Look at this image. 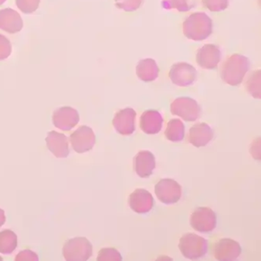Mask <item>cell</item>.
Wrapping results in <instances>:
<instances>
[{"label":"cell","instance_id":"8fae6325","mask_svg":"<svg viewBox=\"0 0 261 261\" xmlns=\"http://www.w3.org/2000/svg\"><path fill=\"white\" fill-rule=\"evenodd\" d=\"M52 121L55 127L62 131H69L80 122L79 112L71 107L65 106L54 112Z\"/></svg>","mask_w":261,"mask_h":261},{"label":"cell","instance_id":"5bb4252c","mask_svg":"<svg viewBox=\"0 0 261 261\" xmlns=\"http://www.w3.org/2000/svg\"><path fill=\"white\" fill-rule=\"evenodd\" d=\"M129 205L131 210L137 214H147L154 206V198L145 189H136L129 195Z\"/></svg>","mask_w":261,"mask_h":261},{"label":"cell","instance_id":"603a6c76","mask_svg":"<svg viewBox=\"0 0 261 261\" xmlns=\"http://www.w3.org/2000/svg\"><path fill=\"white\" fill-rule=\"evenodd\" d=\"M260 70L253 71L245 85L248 93L256 99H260Z\"/></svg>","mask_w":261,"mask_h":261},{"label":"cell","instance_id":"277c9868","mask_svg":"<svg viewBox=\"0 0 261 261\" xmlns=\"http://www.w3.org/2000/svg\"><path fill=\"white\" fill-rule=\"evenodd\" d=\"M62 253L67 261L88 260L93 255V246L87 238H74L65 243Z\"/></svg>","mask_w":261,"mask_h":261},{"label":"cell","instance_id":"d4e9b609","mask_svg":"<svg viewBox=\"0 0 261 261\" xmlns=\"http://www.w3.org/2000/svg\"><path fill=\"white\" fill-rule=\"evenodd\" d=\"M97 261H121L122 256L116 248H103L99 251Z\"/></svg>","mask_w":261,"mask_h":261},{"label":"cell","instance_id":"6da1fadb","mask_svg":"<svg viewBox=\"0 0 261 261\" xmlns=\"http://www.w3.org/2000/svg\"><path fill=\"white\" fill-rule=\"evenodd\" d=\"M250 62L246 57L234 54L225 61L221 68V76L228 85L236 87L241 84L249 71Z\"/></svg>","mask_w":261,"mask_h":261},{"label":"cell","instance_id":"83f0119b","mask_svg":"<svg viewBox=\"0 0 261 261\" xmlns=\"http://www.w3.org/2000/svg\"><path fill=\"white\" fill-rule=\"evenodd\" d=\"M143 0H116V6L126 12H134L141 7Z\"/></svg>","mask_w":261,"mask_h":261},{"label":"cell","instance_id":"8992f818","mask_svg":"<svg viewBox=\"0 0 261 261\" xmlns=\"http://www.w3.org/2000/svg\"><path fill=\"white\" fill-rule=\"evenodd\" d=\"M170 111L173 116H180L187 122H194L200 116L201 108L194 99L182 97L172 102Z\"/></svg>","mask_w":261,"mask_h":261},{"label":"cell","instance_id":"9a60e30c","mask_svg":"<svg viewBox=\"0 0 261 261\" xmlns=\"http://www.w3.org/2000/svg\"><path fill=\"white\" fill-rule=\"evenodd\" d=\"M46 146L57 158H66L69 154L68 139L64 134L50 131L46 138Z\"/></svg>","mask_w":261,"mask_h":261},{"label":"cell","instance_id":"d6a6232c","mask_svg":"<svg viewBox=\"0 0 261 261\" xmlns=\"http://www.w3.org/2000/svg\"><path fill=\"white\" fill-rule=\"evenodd\" d=\"M0 260H3V258L0 256Z\"/></svg>","mask_w":261,"mask_h":261},{"label":"cell","instance_id":"ac0fdd59","mask_svg":"<svg viewBox=\"0 0 261 261\" xmlns=\"http://www.w3.org/2000/svg\"><path fill=\"white\" fill-rule=\"evenodd\" d=\"M214 131L205 122L194 125L189 131V142L196 148L205 147L214 138Z\"/></svg>","mask_w":261,"mask_h":261},{"label":"cell","instance_id":"5b68a950","mask_svg":"<svg viewBox=\"0 0 261 261\" xmlns=\"http://www.w3.org/2000/svg\"><path fill=\"white\" fill-rule=\"evenodd\" d=\"M217 215L208 207H198L191 215L190 224L198 232L210 233L217 227Z\"/></svg>","mask_w":261,"mask_h":261},{"label":"cell","instance_id":"9c48e42d","mask_svg":"<svg viewBox=\"0 0 261 261\" xmlns=\"http://www.w3.org/2000/svg\"><path fill=\"white\" fill-rule=\"evenodd\" d=\"M169 76L175 85L189 87L196 81L197 71L192 65L185 62H180L172 66Z\"/></svg>","mask_w":261,"mask_h":261},{"label":"cell","instance_id":"4fadbf2b","mask_svg":"<svg viewBox=\"0 0 261 261\" xmlns=\"http://www.w3.org/2000/svg\"><path fill=\"white\" fill-rule=\"evenodd\" d=\"M221 50L214 44H206L198 49L196 61L201 68L205 69H216L221 61Z\"/></svg>","mask_w":261,"mask_h":261},{"label":"cell","instance_id":"cb8c5ba5","mask_svg":"<svg viewBox=\"0 0 261 261\" xmlns=\"http://www.w3.org/2000/svg\"><path fill=\"white\" fill-rule=\"evenodd\" d=\"M162 4L163 8L176 9L179 12H187L195 7L194 0H164Z\"/></svg>","mask_w":261,"mask_h":261},{"label":"cell","instance_id":"f1b7e54d","mask_svg":"<svg viewBox=\"0 0 261 261\" xmlns=\"http://www.w3.org/2000/svg\"><path fill=\"white\" fill-rule=\"evenodd\" d=\"M12 46L6 36L0 34V61L7 59L11 55Z\"/></svg>","mask_w":261,"mask_h":261},{"label":"cell","instance_id":"7a4b0ae2","mask_svg":"<svg viewBox=\"0 0 261 261\" xmlns=\"http://www.w3.org/2000/svg\"><path fill=\"white\" fill-rule=\"evenodd\" d=\"M184 35L194 41H202L213 33V21L205 13L191 14L183 24Z\"/></svg>","mask_w":261,"mask_h":261},{"label":"cell","instance_id":"484cf974","mask_svg":"<svg viewBox=\"0 0 261 261\" xmlns=\"http://www.w3.org/2000/svg\"><path fill=\"white\" fill-rule=\"evenodd\" d=\"M16 4L21 12L30 14L39 8L40 0H16Z\"/></svg>","mask_w":261,"mask_h":261},{"label":"cell","instance_id":"30bf717a","mask_svg":"<svg viewBox=\"0 0 261 261\" xmlns=\"http://www.w3.org/2000/svg\"><path fill=\"white\" fill-rule=\"evenodd\" d=\"M213 253L217 260L232 261L241 255L242 248L233 239H221L214 243Z\"/></svg>","mask_w":261,"mask_h":261},{"label":"cell","instance_id":"4316f807","mask_svg":"<svg viewBox=\"0 0 261 261\" xmlns=\"http://www.w3.org/2000/svg\"><path fill=\"white\" fill-rule=\"evenodd\" d=\"M202 4L211 12H221L228 7V0H202Z\"/></svg>","mask_w":261,"mask_h":261},{"label":"cell","instance_id":"f546056e","mask_svg":"<svg viewBox=\"0 0 261 261\" xmlns=\"http://www.w3.org/2000/svg\"><path fill=\"white\" fill-rule=\"evenodd\" d=\"M16 261H37L39 260V256L34 252L32 251L30 249H25L20 252L16 256Z\"/></svg>","mask_w":261,"mask_h":261},{"label":"cell","instance_id":"4dcf8cb0","mask_svg":"<svg viewBox=\"0 0 261 261\" xmlns=\"http://www.w3.org/2000/svg\"><path fill=\"white\" fill-rule=\"evenodd\" d=\"M6 218L5 212L3 211L2 208H0V227H2L4 224H5Z\"/></svg>","mask_w":261,"mask_h":261},{"label":"cell","instance_id":"ffe728a7","mask_svg":"<svg viewBox=\"0 0 261 261\" xmlns=\"http://www.w3.org/2000/svg\"><path fill=\"white\" fill-rule=\"evenodd\" d=\"M137 75L140 80L146 83L153 82L158 78L160 68L155 61L151 58L141 60L137 65Z\"/></svg>","mask_w":261,"mask_h":261},{"label":"cell","instance_id":"44dd1931","mask_svg":"<svg viewBox=\"0 0 261 261\" xmlns=\"http://www.w3.org/2000/svg\"><path fill=\"white\" fill-rule=\"evenodd\" d=\"M185 127L180 119H170L167 124L165 136L167 140L173 142H179L185 138Z\"/></svg>","mask_w":261,"mask_h":261},{"label":"cell","instance_id":"d6986e66","mask_svg":"<svg viewBox=\"0 0 261 261\" xmlns=\"http://www.w3.org/2000/svg\"><path fill=\"white\" fill-rule=\"evenodd\" d=\"M163 123V117L158 111L148 110L141 115L140 127L145 134H156L161 131Z\"/></svg>","mask_w":261,"mask_h":261},{"label":"cell","instance_id":"ba28073f","mask_svg":"<svg viewBox=\"0 0 261 261\" xmlns=\"http://www.w3.org/2000/svg\"><path fill=\"white\" fill-rule=\"evenodd\" d=\"M70 141L73 150L82 154L93 149L96 143V136L91 128L82 126L71 134Z\"/></svg>","mask_w":261,"mask_h":261},{"label":"cell","instance_id":"52a82bcc","mask_svg":"<svg viewBox=\"0 0 261 261\" xmlns=\"http://www.w3.org/2000/svg\"><path fill=\"white\" fill-rule=\"evenodd\" d=\"M154 192L160 202L170 205L179 202L181 198L182 188L173 179H162L156 184Z\"/></svg>","mask_w":261,"mask_h":261},{"label":"cell","instance_id":"7c38bea8","mask_svg":"<svg viewBox=\"0 0 261 261\" xmlns=\"http://www.w3.org/2000/svg\"><path fill=\"white\" fill-rule=\"evenodd\" d=\"M137 113L130 108L122 109L116 112L112 120V125L121 135H131L135 131Z\"/></svg>","mask_w":261,"mask_h":261},{"label":"cell","instance_id":"3957f363","mask_svg":"<svg viewBox=\"0 0 261 261\" xmlns=\"http://www.w3.org/2000/svg\"><path fill=\"white\" fill-rule=\"evenodd\" d=\"M178 247L185 258L194 260L205 256L208 250V242L198 234L188 233L180 238Z\"/></svg>","mask_w":261,"mask_h":261},{"label":"cell","instance_id":"1f68e13d","mask_svg":"<svg viewBox=\"0 0 261 261\" xmlns=\"http://www.w3.org/2000/svg\"><path fill=\"white\" fill-rule=\"evenodd\" d=\"M6 1H7V0H0V6L3 5Z\"/></svg>","mask_w":261,"mask_h":261},{"label":"cell","instance_id":"e0dca14e","mask_svg":"<svg viewBox=\"0 0 261 261\" xmlns=\"http://www.w3.org/2000/svg\"><path fill=\"white\" fill-rule=\"evenodd\" d=\"M134 170L141 178H148L155 168V157L148 151H141L134 157Z\"/></svg>","mask_w":261,"mask_h":261},{"label":"cell","instance_id":"2e32d148","mask_svg":"<svg viewBox=\"0 0 261 261\" xmlns=\"http://www.w3.org/2000/svg\"><path fill=\"white\" fill-rule=\"evenodd\" d=\"M23 20L20 14L13 10L7 8L0 10V29L10 34H15L21 31Z\"/></svg>","mask_w":261,"mask_h":261},{"label":"cell","instance_id":"7402d4cb","mask_svg":"<svg viewBox=\"0 0 261 261\" xmlns=\"http://www.w3.org/2000/svg\"><path fill=\"white\" fill-rule=\"evenodd\" d=\"M17 246V236L11 230L0 231V253L10 254L15 250Z\"/></svg>","mask_w":261,"mask_h":261}]
</instances>
